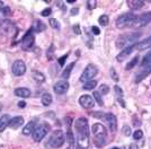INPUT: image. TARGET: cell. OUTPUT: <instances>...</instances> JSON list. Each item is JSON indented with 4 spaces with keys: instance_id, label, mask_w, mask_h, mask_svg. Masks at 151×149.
<instances>
[{
    "instance_id": "obj_1",
    "label": "cell",
    "mask_w": 151,
    "mask_h": 149,
    "mask_svg": "<svg viewBox=\"0 0 151 149\" xmlns=\"http://www.w3.org/2000/svg\"><path fill=\"white\" fill-rule=\"evenodd\" d=\"M75 138L78 148L87 149L89 147V125L86 118H79L75 121Z\"/></svg>"
},
{
    "instance_id": "obj_2",
    "label": "cell",
    "mask_w": 151,
    "mask_h": 149,
    "mask_svg": "<svg viewBox=\"0 0 151 149\" xmlns=\"http://www.w3.org/2000/svg\"><path fill=\"white\" fill-rule=\"evenodd\" d=\"M91 133L94 137L95 146L98 148H103L107 142L106 128L101 123H95L91 128Z\"/></svg>"
},
{
    "instance_id": "obj_3",
    "label": "cell",
    "mask_w": 151,
    "mask_h": 149,
    "mask_svg": "<svg viewBox=\"0 0 151 149\" xmlns=\"http://www.w3.org/2000/svg\"><path fill=\"white\" fill-rule=\"evenodd\" d=\"M141 36V33L135 32V33H131V34H125V35H121L117 37L116 40V48L120 50H123L127 48V46H131L134 45V43L139 40V37Z\"/></svg>"
},
{
    "instance_id": "obj_4",
    "label": "cell",
    "mask_w": 151,
    "mask_h": 149,
    "mask_svg": "<svg viewBox=\"0 0 151 149\" xmlns=\"http://www.w3.org/2000/svg\"><path fill=\"white\" fill-rule=\"evenodd\" d=\"M65 141V136L62 130H54L51 136L49 137V140L46 142V146L50 148H60L62 147Z\"/></svg>"
},
{
    "instance_id": "obj_5",
    "label": "cell",
    "mask_w": 151,
    "mask_h": 149,
    "mask_svg": "<svg viewBox=\"0 0 151 149\" xmlns=\"http://www.w3.org/2000/svg\"><path fill=\"white\" fill-rule=\"evenodd\" d=\"M50 131V124L46 123V122H43L40 125L35 127V129L32 133V137H33V140L36 141V142H40L44 139V137L49 133Z\"/></svg>"
},
{
    "instance_id": "obj_6",
    "label": "cell",
    "mask_w": 151,
    "mask_h": 149,
    "mask_svg": "<svg viewBox=\"0 0 151 149\" xmlns=\"http://www.w3.org/2000/svg\"><path fill=\"white\" fill-rule=\"evenodd\" d=\"M134 19H135V15L134 14H132V12H125V14H123V15H121V16L117 17L115 24H116L117 28L123 30L125 27L132 26Z\"/></svg>"
},
{
    "instance_id": "obj_7",
    "label": "cell",
    "mask_w": 151,
    "mask_h": 149,
    "mask_svg": "<svg viewBox=\"0 0 151 149\" xmlns=\"http://www.w3.org/2000/svg\"><path fill=\"white\" fill-rule=\"evenodd\" d=\"M35 43V36H34V33H33V30H28V31L25 33V35L22 38V42H20V45H22V49L25 50V51H29V50L33 48V45Z\"/></svg>"
},
{
    "instance_id": "obj_8",
    "label": "cell",
    "mask_w": 151,
    "mask_h": 149,
    "mask_svg": "<svg viewBox=\"0 0 151 149\" xmlns=\"http://www.w3.org/2000/svg\"><path fill=\"white\" fill-rule=\"evenodd\" d=\"M97 72H98L97 67L90 63V64H88V66L85 68V70H83L81 77H80V81L86 82V81L93 80V79H94V77L97 74Z\"/></svg>"
},
{
    "instance_id": "obj_9",
    "label": "cell",
    "mask_w": 151,
    "mask_h": 149,
    "mask_svg": "<svg viewBox=\"0 0 151 149\" xmlns=\"http://www.w3.org/2000/svg\"><path fill=\"white\" fill-rule=\"evenodd\" d=\"M151 22V12H145L142 15H140L139 17H135L134 22L132 24V27L134 28H141L145 25H148Z\"/></svg>"
},
{
    "instance_id": "obj_10",
    "label": "cell",
    "mask_w": 151,
    "mask_h": 149,
    "mask_svg": "<svg viewBox=\"0 0 151 149\" xmlns=\"http://www.w3.org/2000/svg\"><path fill=\"white\" fill-rule=\"evenodd\" d=\"M101 120H104L108 124V127H109L112 132H115L117 130V119H116V116L114 115L113 113H105L103 115Z\"/></svg>"
},
{
    "instance_id": "obj_11",
    "label": "cell",
    "mask_w": 151,
    "mask_h": 149,
    "mask_svg": "<svg viewBox=\"0 0 151 149\" xmlns=\"http://www.w3.org/2000/svg\"><path fill=\"white\" fill-rule=\"evenodd\" d=\"M12 71L15 76H23L26 72V64L23 60H16L13 63Z\"/></svg>"
},
{
    "instance_id": "obj_12",
    "label": "cell",
    "mask_w": 151,
    "mask_h": 149,
    "mask_svg": "<svg viewBox=\"0 0 151 149\" xmlns=\"http://www.w3.org/2000/svg\"><path fill=\"white\" fill-rule=\"evenodd\" d=\"M69 82L68 80H60L58 81L57 84L53 86V90H54V93L58 94V95H63V94H65L68 92V89H69Z\"/></svg>"
},
{
    "instance_id": "obj_13",
    "label": "cell",
    "mask_w": 151,
    "mask_h": 149,
    "mask_svg": "<svg viewBox=\"0 0 151 149\" xmlns=\"http://www.w3.org/2000/svg\"><path fill=\"white\" fill-rule=\"evenodd\" d=\"M13 28V22H10L8 19H4L2 22H0V35H8L9 33H12Z\"/></svg>"
},
{
    "instance_id": "obj_14",
    "label": "cell",
    "mask_w": 151,
    "mask_h": 149,
    "mask_svg": "<svg viewBox=\"0 0 151 149\" xmlns=\"http://www.w3.org/2000/svg\"><path fill=\"white\" fill-rule=\"evenodd\" d=\"M79 104L81 105V107L88 110V108H91L95 105V99L90 95H82L79 98Z\"/></svg>"
},
{
    "instance_id": "obj_15",
    "label": "cell",
    "mask_w": 151,
    "mask_h": 149,
    "mask_svg": "<svg viewBox=\"0 0 151 149\" xmlns=\"http://www.w3.org/2000/svg\"><path fill=\"white\" fill-rule=\"evenodd\" d=\"M133 51H134V45H131V46H127L125 49L121 50V52L117 54V56H116V60L119 62L124 61L125 59H127V58L130 56V54L132 53Z\"/></svg>"
},
{
    "instance_id": "obj_16",
    "label": "cell",
    "mask_w": 151,
    "mask_h": 149,
    "mask_svg": "<svg viewBox=\"0 0 151 149\" xmlns=\"http://www.w3.org/2000/svg\"><path fill=\"white\" fill-rule=\"evenodd\" d=\"M14 93H15L16 96L22 97V98H27V97H29V96L32 95L31 90H29L28 88H26V87H19V88H16Z\"/></svg>"
},
{
    "instance_id": "obj_17",
    "label": "cell",
    "mask_w": 151,
    "mask_h": 149,
    "mask_svg": "<svg viewBox=\"0 0 151 149\" xmlns=\"http://www.w3.org/2000/svg\"><path fill=\"white\" fill-rule=\"evenodd\" d=\"M24 124V118L23 116H15L10 120V123H9V127L14 129V130H17L19 129L22 125Z\"/></svg>"
},
{
    "instance_id": "obj_18",
    "label": "cell",
    "mask_w": 151,
    "mask_h": 149,
    "mask_svg": "<svg viewBox=\"0 0 151 149\" xmlns=\"http://www.w3.org/2000/svg\"><path fill=\"white\" fill-rule=\"evenodd\" d=\"M151 74V64L148 66V67H145L142 68V70L137 74V78H135V82H140L145 79V77H148V74Z\"/></svg>"
},
{
    "instance_id": "obj_19",
    "label": "cell",
    "mask_w": 151,
    "mask_h": 149,
    "mask_svg": "<svg viewBox=\"0 0 151 149\" xmlns=\"http://www.w3.org/2000/svg\"><path fill=\"white\" fill-rule=\"evenodd\" d=\"M127 6L130 7L133 10H137V9H140L145 5V1H141V0H129L127 2Z\"/></svg>"
},
{
    "instance_id": "obj_20",
    "label": "cell",
    "mask_w": 151,
    "mask_h": 149,
    "mask_svg": "<svg viewBox=\"0 0 151 149\" xmlns=\"http://www.w3.org/2000/svg\"><path fill=\"white\" fill-rule=\"evenodd\" d=\"M151 48V42L148 41V40H145V41H141L139 43L134 44V49H137L138 51H143V50H148Z\"/></svg>"
},
{
    "instance_id": "obj_21",
    "label": "cell",
    "mask_w": 151,
    "mask_h": 149,
    "mask_svg": "<svg viewBox=\"0 0 151 149\" xmlns=\"http://www.w3.org/2000/svg\"><path fill=\"white\" fill-rule=\"evenodd\" d=\"M10 116L9 115H4V116H1L0 118V132H2V131H5L7 127H9V123H10Z\"/></svg>"
},
{
    "instance_id": "obj_22",
    "label": "cell",
    "mask_w": 151,
    "mask_h": 149,
    "mask_svg": "<svg viewBox=\"0 0 151 149\" xmlns=\"http://www.w3.org/2000/svg\"><path fill=\"white\" fill-rule=\"evenodd\" d=\"M32 30L37 32V33H41V32H44L45 30H46V25H45L42 20H35V23L33 25Z\"/></svg>"
},
{
    "instance_id": "obj_23",
    "label": "cell",
    "mask_w": 151,
    "mask_h": 149,
    "mask_svg": "<svg viewBox=\"0 0 151 149\" xmlns=\"http://www.w3.org/2000/svg\"><path fill=\"white\" fill-rule=\"evenodd\" d=\"M41 102L44 106H50L53 102V97L50 93H44L42 95V98H41Z\"/></svg>"
},
{
    "instance_id": "obj_24",
    "label": "cell",
    "mask_w": 151,
    "mask_h": 149,
    "mask_svg": "<svg viewBox=\"0 0 151 149\" xmlns=\"http://www.w3.org/2000/svg\"><path fill=\"white\" fill-rule=\"evenodd\" d=\"M35 129V122L34 121H31L25 125V128L23 129V133L25 136H29L31 133H33V131Z\"/></svg>"
},
{
    "instance_id": "obj_25",
    "label": "cell",
    "mask_w": 151,
    "mask_h": 149,
    "mask_svg": "<svg viewBox=\"0 0 151 149\" xmlns=\"http://www.w3.org/2000/svg\"><path fill=\"white\" fill-rule=\"evenodd\" d=\"M76 62H71L70 64H68L67 66V68L64 69L62 71V78L63 79H68L70 77V74H71V71H72V69H73V67H75Z\"/></svg>"
},
{
    "instance_id": "obj_26",
    "label": "cell",
    "mask_w": 151,
    "mask_h": 149,
    "mask_svg": "<svg viewBox=\"0 0 151 149\" xmlns=\"http://www.w3.org/2000/svg\"><path fill=\"white\" fill-rule=\"evenodd\" d=\"M32 77H33V79L36 81V82H44L45 81L44 74H42V72H40V71H33Z\"/></svg>"
},
{
    "instance_id": "obj_27",
    "label": "cell",
    "mask_w": 151,
    "mask_h": 149,
    "mask_svg": "<svg viewBox=\"0 0 151 149\" xmlns=\"http://www.w3.org/2000/svg\"><path fill=\"white\" fill-rule=\"evenodd\" d=\"M151 64V51H149L147 54L145 56L143 60H142V63H141V67L145 68V67H148Z\"/></svg>"
},
{
    "instance_id": "obj_28",
    "label": "cell",
    "mask_w": 151,
    "mask_h": 149,
    "mask_svg": "<svg viewBox=\"0 0 151 149\" xmlns=\"http://www.w3.org/2000/svg\"><path fill=\"white\" fill-rule=\"evenodd\" d=\"M97 85V81L96 80H89V81H86L85 82V85H83V89H86V90H93L95 87Z\"/></svg>"
},
{
    "instance_id": "obj_29",
    "label": "cell",
    "mask_w": 151,
    "mask_h": 149,
    "mask_svg": "<svg viewBox=\"0 0 151 149\" xmlns=\"http://www.w3.org/2000/svg\"><path fill=\"white\" fill-rule=\"evenodd\" d=\"M139 59H140V58H139L138 56H134V58H133L132 60H131V61H130V62H129V63H127V64H126V68H125L126 70H131V69L134 68V67H135V66L138 64Z\"/></svg>"
},
{
    "instance_id": "obj_30",
    "label": "cell",
    "mask_w": 151,
    "mask_h": 149,
    "mask_svg": "<svg viewBox=\"0 0 151 149\" xmlns=\"http://www.w3.org/2000/svg\"><path fill=\"white\" fill-rule=\"evenodd\" d=\"M98 23L101 25V26H107L108 23H109V18L107 15H101V17L98 18Z\"/></svg>"
},
{
    "instance_id": "obj_31",
    "label": "cell",
    "mask_w": 151,
    "mask_h": 149,
    "mask_svg": "<svg viewBox=\"0 0 151 149\" xmlns=\"http://www.w3.org/2000/svg\"><path fill=\"white\" fill-rule=\"evenodd\" d=\"M93 95H94V97H93V98H94L95 101L98 103V105L103 106V104H104V103H103V98H101V95L99 94V92H94V94H93Z\"/></svg>"
},
{
    "instance_id": "obj_32",
    "label": "cell",
    "mask_w": 151,
    "mask_h": 149,
    "mask_svg": "<svg viewBox=\"0 0 151 149\" xmlns=\"http://www.w3.org/2000/svg\"><path fill=\"white\" fill-rule=\"evenodd\" d=\"M49 24H50L51 27H53V28H55V30H59V28H60V24H59L58 19H55V18L49 19Z\"/></svg>"
},
{
    "instance_id": "obj_33",
    "label": "cell",
    "mask_w": 151,
    "mask_h": 149,
    "mask_svg": "<svg viewBox=\"0 0 151 149\" xmlns=\"http://www.w3.org/2000/svg\"><path fill=\"white\" fill-rule=\"evenodd\" d=\"M0 14H1L4 17H8V16H10V15H12V9H10L9 7L6 6L2 10H1V12H0Z\"/></svg>"
},
{
    "instance_id": "obj_34",
    "label": "cell",
    "mask_w": 151,
    "mask_h": 149,
    "mask_svg": "<svg viewBox=\"0 0 151 149\" xmlns=\"http://www.w3.org/2000/svg\"><path fill=\"white\" fill-rule=\"evenodd\" d=\"M142 137H143V131L142 130L134 131V133H133V138H134L135 140H140V139H142Z\"/></svg>"
},
{
    "instance_id": "obj_35",
    "label": "cell",
    "mask_w": 151,
    "mask_h": 149,
    "mask_svg": "<svg viewBox=\"0 0 151 149\" xmlns=\"http://www.w3.org/2000/svg\"><path fill=\"white\" fill-rule=\"evenodd\" d=\"M109 93V87L107 85H101V88H99V94H103V95H106V94Z\"/></svg>"
},
{
    "instance_id": "obj_36",
    "label": "cell",
    "mask_w": 151,
    "mask_h": 149,
    "mask_svg": "<svg viewBox=\"0 0 151 149\" xmlns=\"http://www.w3.org/2000/svg\"><path fill=\"white\" fill-rule=\"evenodd\" d=\"M114 90H115V94L117 96V99L119 98H123V90L121 89L119 86H115L114 87Z\"/></svg>"
},
{
    "instance_id": "obj_37",
    "label": "cell",
    "mask_w": 151,
    "mask_h": 149,
    "mask_svg": "<svg viewBox=\"0 0 151 149\" xmlns=\"http://www.w3.org/2000/svg\"><path fill=\"white\" fill-rule=\"evenodd\" d=\"M51 12H52V9L47 7V8H45V9H43V10L41 12V15H42L43 17H47L49 15H51Z\"/></svg>"
},
{
    "instance_id": "obj_38",
    "label": "cell",
    "mask_w": 151,
    "mask_h": 149,
    "mask_svg": "<svg viewBox=\"0 0 151 149\" xmlns=\"http://www.w3.org/2000/svg\"><path fill=\"white\" fill-rule=\"evenodd\" d=\"M122 131H123V133L125 135V136H130L131 135V128L129 127V125H124L123 127V129H122Z\"/></svg>"
},
{
    "instance_id": "obj_39",
    "label": "cell",
    "mask_w": 151,
    "mask_h": 149,
    "mask_svg": "<svg viewBox=\"0 0 151 149\" xmlns=\"http://www.w3.org/2000/svg\"><path fill=\"white\" fill-rule=\"evenodd\" d=\"M96 4H97V1H95V0H88V1H87V5H88V9H90V10H91V9H94L95 7H96Z\"/></svg>"
},
{
    "instance_id": "obj_40",
    "label": "cell",
    "mask_w": 151,
    "mask_h": 149,
    "mask_svg": "<svg viewBox=\"0 0 151 149\" xmlns=\"http://www.w3.org/2000/svg\"><path fill=\"white\" fill-rule=\"evenodd\" d=\"M68 56H69V53H67V54H64L63 56H61V58H59L58 59V61H59V63H60V66H64V61H65V59L68 58Z\"/></svg>"
},
{
    "instance_id": "obj_41",
    "label": "cell",
    "mask_w": 151,
    "mask_h": 149,
    "mask_svg": "<svg viewBox=\"0 0 151 149\" xmlns=\"http://www.w3.org/2000/svg\"><path fill=\"white\" fill-rule=\"evenodd\" d=\"M91 32H93V34H95V35H99L101 30H99L97 26H93V27H91Z\"/></svg>"
},
{
    "instance_id": "obj_42",
    "label": "cell",
    "mask_w": 151,
    "mask_h": 149,
    "mask_svg": "<svg viewBox=\"0 0 151 149\" xmlns=\"http://www.w3.org/2000/svg\"><path fill=\"white\" fill-rule=\"evenodd\" d=\"M73 31H75V33L76 34H78V35L81 33V32H80V27H79V25H75V26H73Z\"/></svg>"
},
{
    "instance_id": "obj_43",
    "label": "cell",
    "mask_w": 151,
    "mask_h": 149,
    "mask_svg": "<svg viewBox=\"0 0 151 149\" xmlns=\"http://www.w3.org/2000/svg\"><path fill=\"white\" fill-rule=\"evenodd\" d=\"M111 74H113V78H114V80H115V81H117V80H119V77H117V74H115V70H114V69H111Z\"/></svg>"
},
{
    "instance_id": "obj_44",
    "label": "cell",
    "mask_w": 151,
    "mask_h": 149,
    "mask_svg": "<svg viewBox=\"0 0 151 149\" xmlns=\"http://www.w3.org/2000/svg\"><path fill=\"white\" fill-rule=\"evenodd\" d=\"M78 12H79V9H78V8H72V9H71V15H73V16H75V15H78Z\"/></svg>"
},
{
    "instance_id": "obj_45",
    "label": "cell",
    "mask_w": 151,
    "mask_h": 149,
    "mask_svg": "<svg viewBox=\"0 0 151 149\" xmlns=\"http://www.w3.org/2000/svg\"><path fill=\"white\" fill-rule=\"evenodd\" d=\"M18 106L19 107H22V108H24L26 106V103L24 102V101H20V102H18Z\"/></svg>"
},
{
    "instance_id": "obj_46",
    "label": "cell",
    "mask_w": 151,
    "mask_h": 149,
    "mask_svg": "<svg viewBox=\"0 0 151 149\" xmlns=\"http://www.w3.org/2000/svg\"><path fill=\"white\" fill-rule=\"evenodd\" d=\"M130 149H139V148L135 143H131V145H130Z\"/></svg>"
},
{
    "instance_id": "obj_47",
    "label": "cell",
    "mask_w": 151,
    "mask_h": 149,
    "mask_svg": "<svg viewBox=\"0 0 151 149\" xmlns=\"http://www.w3.org/2000/svg\"><path fill=\"white\" fill-rule=\"evenodd\" d=\"M5 7H6V6H5V4H4L2 1H0V12H1V10H2Z\"/></svg>"
},
{
    "instance_id": "obj_48",
    "label": "cell",
    "mask_w": 151,
    "mask_h": 149,
    "mask_svg": "<svg viewBox=\"0 0 151 149\" xmlns=\"http://www.w3.org/2000/svg\"><path fill=\"white\" fill-rule=\"evenodd\" d=\"M67 2H68V4H75V2H76V0H68Z\"/></svg>"
},
{
    "instance_id": "obj_49",
    "label": "cell",
    "mask_w": 151,
    "mask_h": 149,
    "mask_svg": "<svg viewBox=\"0 0 151 149\" xmlns=\"http://www.w3.org/2000/svg\"><path fill=\"white\" fill-rule=\"evenodd\" d=\"M147 40H148V41H150V42H151V36L149 37V38H147Z\"/></svg>"
},
{
    "instance_id": "obj_50",
    "label": "cell",
    "mask_w": 151,
    "mask_h": 149,
    "mask_svg": "<svg viewBox=\"0 0 151 149\" xmlns=\"http://www.w3.org/2000/svg\"><path fill=\"white\" fill-rule=\"evenodd\" d=\"M112 149H120V148H117V147H113Z\"/></svg>"
}]
</instances>
